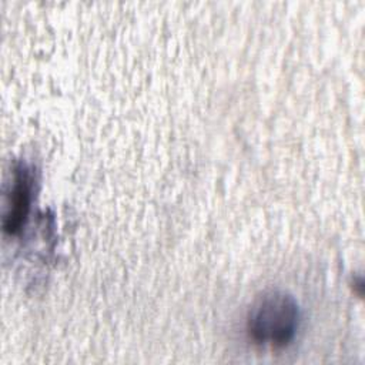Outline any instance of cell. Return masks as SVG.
<instances>
[{
    "label": "cell",
    "mask_w": 365,
    "mask_h": 365,
    "mask_svg": "<svg viewBox=\"0 0 365 365\" xmlns=\"http://www.w3.org/2000/svg\"><path fill=\"white\" fill-rule=\"evenodd\" d=\"M299 319L295 298L285 291L271 289L259 295L248 309L247 331L259 345L282 348L294 339Z\"/></svg>",
    "instance_id": "6da1fadb"
},
{
    "label": "cell",
    "mask_w": 365,
    "mask_h": 365,
    "mask_svg": "<svg viewBox=\"0 0 365 365\" xmlns=\"http://www.w3.org/2000/svg\"><path fill=\"white\" fill-rule=\"evenodd\" d=\"M33 188V174L29 165L19 164L13 173V187L9 194L7 211L3 220V230L16 234L27 217Z\"/></svg>",
    "instance_id": "7a4b0ae2"
}]
</instances>
